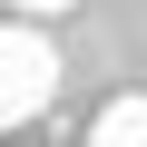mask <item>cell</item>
<instances>
[{
    "mask_svg": "<svg viewBox=\"0 0 147 147\" xmlns=\"http://www.w3.org/2000/svg\"><path fill=\"white\" fill-rule=\"evenodd\" d=\"M59 98V39H39V20H0V127H30Z\"/></svg>",
    "mask_w": 147,
    "mask_h": 147,
    "instance_id": "6da1fadb",
    "label": "cell"
},
{
    "mask_svg": "<svg viewBox=\"0 0 147 147\" xmlns=\"http://www.w3.org/2000/svg\"><path fill=\"white\" fill-rule=\"evenodd\" d=\"M10 20H59V10H79V0H0Z\"/></svg>",
    "mask_w": 147,
    "mask_h": 147,
    "instance_id": "3957f363",
    "label": "cell"
},
{
    "mask_svg": "<svg viewBox=\"0 0 147 147\" xmlns=\"http://www.w3.org/2000/svg\"><path fill=\"white\" fill-rule=\"evenodd\" d=\"M88 147H147V88H118L88 118Z\"/></svg>",
    "mask_w": 147,
    "mask_h": 147,
    "instance_id": "7a4b0ae2",
    "label": "cell"
}]
</instances>
